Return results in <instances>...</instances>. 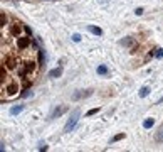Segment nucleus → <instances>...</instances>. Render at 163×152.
Wrapping results in <instances>:
<instances>
[{
	"label": "nucleus",
	"instance_id": "nucleus-1",
	"mask_svg": "<svg viewBox=\"0 0 163 152\" xmlns=\"http://www.w3.org/2000/svg\"><path fill=\"white\" fill-rule=\"evenodd\" d=\"M2 91L4 93H7V97H14L19 93V81H5V83H2Z\"/></svg>",
	"mask_w": 163,
	"mask_h": 152
},
{
	"label": "nucleus",
	"instance_id": "nucleus-2",
	"mask_svg": "<svg viewBox=\"0 0 163 152\" xmlns=\"http://www.w3.org/2000/svg\"><path fill=\"white\" fill-rule=\"evenodd\" d=\"M8 36H12V37H19V36H22V29H24V26H22L20 22H12V24H8Z\"/></svg>",
	"mask_w": 163,
	"mask_h": 152
},
{
	"label": "nucleus",
	"instance_id": "nucleus-3",
	"mask_svg": "<svg viewBox=\"0 0 163 152\" xmlns=\"http://www.w3.org/2000/svg\"><path fill=\"white\" fill-rule=\"evenodd\" d=\"M79 115H81V112L76 108V110L72 112L71 118L67 120V124H66V129H64V130H66V132H71V130H72V129L76 127V124H77V120H79Z\"/></svg>",
	"mask_w": 163,
	"mask_h": 152
},
{
	"label": "nucleus",
	"instance_id": "nucleus-4",
	"mask_svg": "<svg viewBox=\"0 0 163 152\" xmlns=\"http://www.w3.org/2000/svg\"><path fill=\"white\" fill-rule=\"evenodd\" d=\"M66 112H67V107H57V108L49 115V118H51V120H52V118H57V117H61L62 113H66Z\"/></svg>",
	"mask_w": 163,
	"mask_h": 152
},
{
	"label": "nucleus",
	"instance_id": "nucleus-5",
	"mask_svg": "<svg viewBox=\"0 0 163 152\" xmlns=\"http://www.w3.org/2000/svg\"><path fill=\"white\" fill-rule=\"evenodd\" d=\"M91 95V90H82V91H77V93H74L72 95V100H82V98H86V97H89Z\"/></svg>",
	"mask_w": 163,
	"mask_h": 152
},
{
	"label": "nucleus",
	"instance_id": "nucleus-6",
	"mask_svg": "<svg viewBox=\"0 0 163 152\" xmlns=\"http://www.w3.org/2000/svg\"><path fill=\"white\" fill-rule=\"evenodd\" d=\"M62 75V68H56L52 71H49V78H57V76Z\"/></svg>",
	"mask_w": 163,
	"mask_h": 152
},
{
	"label": "nucleus",
	"instance_id": "nucleus-7",
	"mask_svg": "<svg viewBox=\"0 0 163 152\" xmlns=\"http://www.w3.org/2000/svg\"><path fill=\"white\" fill-rule=\"evenodd\" d=\"M88 29H89V32H93L94 36H101L103 34V31L99 27H96V26H89Z\"/></svg>",
	"mask_w": 163,
	"mask_h": 152
},
{
	"label": "nucleus",
	"instance_id": "nucleus-8",
	"mask_svg": "<svg viewBox=\"0 0 163 152\" xmlns=\"http://www.w3.org/2000/svg\"><path fill=\"white\" fill-rule=\"evenodd\" d=\"M22 110H24V105H17V107H12V108H10V113H12V115H17V113H20Z\"/></svg>",
	"mask_w": 163,
	"mask_h": 152
},
{
	"label": "nucleus",
	"instance_id": "nucleus-9",
	"mask_svg": "<svg viewBox=\"0 0 163 152\" xmlns=\"http://www.w3.org/2000/svg\"><path fill=\"white\" fill-rule=\"evenodd\" d=\"M153 124H155V120H153V118H146V120L143 122V127H145V129H151Z\"/></svg>",
	"mask_w": 163,
	"mask_h": 152
},
{
	"label": "nucleus",
	"instance_id": "nucleus-10",
	"mask_svg": "<svg viewBox=\"0 0 163 152\" xmlns=\"http://www.w3.org/2000/svg\"><path fill=\"white\" fill-rule=\"evenodd\" d=\"M0 22H2V29L5 27V26H8V24H7V15H5V12H2V14H0Z\"/></svg>",
	"mask_w": 163,
	"mask_h": 152
},
{
	"label": "nucleus",
	"instance_id": "nucleus-11",
	"mask_svg": "<svg viewBox=\"0 0 163 152\" xmlns=\"http://www.w3.org/2000/svg\"><path fill=\"white\" fill-rule=\"evenodd\" d=\"M148 93H150V88L148 86H143L141 90H140V97L145 98V97H148Z\"/></svg>",
	"mask_w": 163,
	"mask_h": 152
},
{
	"label": "nucleus",
	"instance_id": "nucleus-12",
	"mask_svg": "<svg viewBox=\"0 0 163 152\" xmlns=\"http://www.w3.org/2000/svg\"><path fill=\"white\" fill-rule=\"evenodd\" d=\"M119 44H121V46H133V44H135V41H133V39H121V41H119Z\"/></svg>",
	"mask_w": 163,
	"mask_h": 152
},
{
	"label": "nucleus",
	"instance_id": "nucleus-13",
	"mask_svg": "<svg viewBox=\"0 0 163 152\" xmlns=\"http://www.w3.org/2000/svg\"><path fill=\"white\" fill-rule=\"evenodd\" d=\"M98 75H108V68L106 66H98Z\"/></svg>",
	"mask_w": 163,
	"mask_h": 152
},
{
	"label": "nucleus",
	"instance_id": "nucleus-14",
	"mask_svg": "<svg viewBox=\"0 0 163 152\" xmlns=\"http://www.w3.org/2000/svg\"><path fill=\"white\" fill-rule=\"evenodd\" d=\"M155 140L156 142H163V129L160 132H156V135H155Z\"/></svg>",
	"mask_w": 163,
	"mask_h": 152
},
{
	"label": "nucleus",
	"instance_id": "nucleus-15",
	"mask_svg": "<svg viewBox=\"0 0 163 152\" xmlns=\"http://www.w3.org/2000/svg\"><path fill=\"white\" fill-rule=\"evenodd\" d=\"M151 54L155 56V58H163V49L158 48V49H155V53H151Z\"/></svg>",
	"mask_w": 163,
	"mask_h": 152
},
{
	"label": "nucleus",
	"instance_id": "nucleus-16",
	"mask_svg": "<svg viewBox=\"0 0 163 152\" xmlns=\"http://www.w3.org/2000/svg\"><path fill=\"white\" fill-rule=\"evenodd\" d=\"M123 139H124V134H118L116 137H113V140H111V142H118V140H123Z\"/></svg>",
	"mask_w": 163,
	"mask_h": 152
},
{
	"label": "nucleus",
	"instance_id": "nucleus-17",
	"mask_svg": "<svg viewBox=\"0 0 163 152\" xmlns=\"http://www.w3.org/2000/svg\"><path fill=\"white\" fill-rule=\"evenodd\" d=\"M98 112H99V108H93V110H89V112H88V115L91 117V115H96Z\"/></svg>",
	"mask_w": 163,
	"mask_h": 152
},
{
	"label": "nucleus",
	"instance_id": "nucleus-18",
	"mask_svg": "<svg viewBox=\"0 0 163 152\" xmlns=\"http://www.w3.org/2000/svg\"><path fill=\"white\" fill-rule=\"evenodd\" d=\"M39 63H41V64L44 63V53H42L41 49H39Z\"/></svg>",
	"mask_w": 163,
	"mask_h": 152
},
{
	"label": "nucleus",
	"instance_id": "nucleus-19",
	"mask_svg": "<svg viewBox=\"0 0 163 152\" xmlns=\"http://www.w3.org/2000/svg\"><path fill=\"white\" fill-rule=\"evenodd\" d=\"M72 41H74V42H79V41H81V36H79V34H74V36H72Z\"/></svg>",
	"mask_w": 163,
	"mask_h": 152
},
{
	"label": "nucleus",
	"instance_id": "nucleus-20",
	"mask_svg": "<svg viewBox=\"0 0 163 152\" xmlns=\"http://www.w3.org/2000/svg\"><path fill=\"white\" fill-rule=\"evenodd\" d=\"M39 151H47V144H39Z\"/></svg>",
	"mask_w": 163,
	"mask_h": 152
},
{
	"label": "nucleus",
	"instance_id": "nucleus-21",
	"mask_svg": "<svg viewBox=\"0 0 163 152\" xmlns=\"http://www.w3.org/2000/svg\"><path fill=\"white\" fill-rule=\"evenodd\" d=\"M135 14H136V15H141V14H143V9H136Z\"/></svg>",
	"mask_w": 163,
	"mask_h": 152
},
{
	"label": "nucleus",
	"instance_id": "nucleus-22",
	"mask_svg": "<svg viewBox=\"0 0 163 152\" xmlns=\"http://www.w3.org/2000/svg\"><path fill=\"white\" fill-rule=\"evenodd\" d=\"M24 31H25V32H27V34H29V36L32 34V32H30V29H29V27H27V26H24Z\"/></svg>",
	"mask_w": 163,
	"mask_h": 152
},
{
	"label": "nucleus",
	"instance_id": "nucleus-23",
	"mask_svg": "<svg viewBox=\"0 0 163 152\" xmlns=\"http://www.w3.org/2000/svg\"><path fill=\"white\" fill-rule=\"evenodd\" d=\"M158 103H163V97L160 98V100H158Z\"/></svg>",
	"mask_w": 163,
	"mask_h": 152
}]
</instances>
